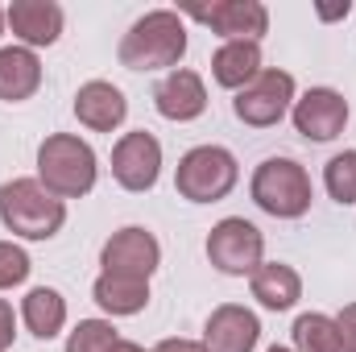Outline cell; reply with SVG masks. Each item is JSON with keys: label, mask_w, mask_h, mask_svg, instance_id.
I'll return each mask as SVG.
<instances>
[{"label": "cell", "mask_w": 356, "mask_h": 352, "mask_svg": "<svg viewBox=\"0 0 356 352\" xmlns=\"http://www.w3.org/2000/svg\"><path fill=\"white\" fill-rule=\"evenodd\" d=\"M4 21L8 29L21 38V46L38 50V46H54L63 38V25H67V13L63 4L54 0H13L4 8Z\"/></svg>", "instance_id": "13"}, {"label": "cell", "mask_w": 356, "mask_h": 352, "mask_svg": "<svg viewBox=\"0 0 356 352\" xmlns=\"http://www.w3.org/2000/svg\"><path fill=\"white\" fill-rule=\"evenodd\" d=\"M323 186H327V195H332L336 203L353 207L356 203V150L336 154V158L323 166Z\"/></svg>", "instance_id": "22"}, {"label": "cell", "mask_w": 356, "mask_h": 352, "mask_svg": "<svg viewBox=\"0 0 356 352\" xmlns=\"http://www.w3.org/2000/svg\"><path fill=\"white\" fill-rule=\"evenodd\" d=\"M290 120L307 141H319V145L336 141L344 133V125H348V99L336 88H311L294 99Z\"/></svg>", "instance_id": "11"}, {"label": "cell", "mask_w": 356, "mask_h": 352, "mask_svg": "<svg viewBox=\"0 0 356 352\" xmlns=\"http://www.w3.org/2000/svg\"><path fill=\"white\" fill-rule=\"evenodd\" d=\"M261 75V42H224L211 54V79L228 91L249 88Z\"/></svg>", "instance_id": "17"}, {"label": "cell", "mask_w": 356, "mask_h": 352, "mask_svg": "<svg viewBox=\"0 0 356 352\" xmlns=\"http://www.w3.org/2000/svg\"><path fill=\"white\" fill-rule=\"evenodd\" d=\"M158 175H162V141L145 129H133L124 133L116 145H112V178L141 195V191H154L158 186Z\"/></svg>", "instance_id": "10"}, {"label": "cell", "mask_w": 356, "mask_h": 352, "mask_svg": "<svg viewBox=\"0 0 356 352\" xmlns=\"http://www.w3.org/2000/svg\"><path fill=\"white\" fill-rule=\"evenodd\" d=\"M120 336L112 328V319H79L75 332L67 336V352H112Z\"/></svg>", "instance_id": "23"}, {"label": "cell", "mask_w": 356, "mask_h": 352, "mask_svg": "<svg viewBox=\"0 0 356 352\" xmlns=\"http://www.w3.org/2000/svg\"><path fill=\"white\" fill-rule=\"evenodd\" d=\"M336 328H340V349H344V352H356V303L340 307V315H336Z\"/></svg>", "instance_id": "25"}, {"label": "cell", "mask_w": 356, "mask_h": 352, "mask_svg": "<svg viewBox=\"0 0 356 352\" xmlns=\"http://www.w3.org/2000/svg\"><path fill=\"white\" fill-rule=\"evenodd\" d=\"M29 253L21 249V245H13V241H0V290H13V286H21L25 278H29Z\"/></svg>", "instance_id": "24"}, {"label": "cell", "mask_w": 356, "mask_h": 352, "mask_svg": "<svg viewBox=\"0 0 356 352\" xmlns=\"http://www.w3.org/2000/svg\"><path fill=\"white\" fill-rule=\"evenodd\" d=\"M21 323L38 336V340H54L67 328V298L54 286H33L21 298Z\"/></svg>", "instance_id": "20"}, {"label": "cell", "mask_w": 356, "mask_h": 352, "mask_svg": "<svg viewBox=\"0 0 356 352\" xmlns=\"http://www.w3.org/2000/svg\"><path fill=\"white\" fill-rule=\"evenodd\" d=\"M42 88V58L29 46H4L0 50V99L21 104Z\"/></svg>", "instance_id": "18"}, {"label": "cell", "mask_w": 356, "mask_h": 352, "mask_svg": "<svg viewBox=\"0 0 356 352\" xmlns=\"http://www.w3.org/2000/svg\"><path fill=\"white\" fill-rule=\"evenodd\" d=\"M0 224L21 241H50L67 224V203L38 178H8L0 186Z\"/></svg>", "instance_id": "2"}, {"label": "cell", "mask_w": 356, "mask_h": 352, "mask_svg": "<svg viewBox=\"0 0 356 352\" xmlns=\"http://www.w3.org/2000/svg\"><path fill=\"white\" fill-rule=\"evenodd\" d=\"M182 54H186V25L175 8H154L137 17L116 46V58L129 71H178Z\"/></svg>", "instance_id": "1"}, {"label": "cell", "mask_w": 356, "mask_h": 352, "mask_svg": "<svg viewBox=\"0 0 356 352\" xmlns=\"http://www.w3.org/2000/svg\"><path fill=\"white\" fill-rule=\"evenodd\" d=\"M13 340H17V315H13V307L0 298V352L13 349Z\"/></svg>", "instance_id": "26"}, {"label": "cell", "mask_w": 356, "mask_h": 352, "mask_svg": "<svg viewBox=\"0 0 356 352\" xmlns=\"http://www.w3.org/2000/svg\"><path fill=\"white\" fill-rule=\"evenodd\" d=\"M249 290L266 311H290L302 298V278L286 262H261L249 278Z\"/></svg>", "instance_id": "16"}, {"label": "cell", "mask_w": 356, "mask_h": 352, "mask_svg": "<svg viewBox=\"0 0 356 352\" xmlns=\"http://www.w3.org/2000/svg\"><path fill=\"white\" fill-rule=\"evenodd\" d=\"M290 336H294V352H344L340 349V328H336V319L323 315V311L298 315L294 328H290Z\"/></svg>", "instance_id": "21"}, {"label": "cell", "mask_w": 356, "mask_h": 352, "mask_svg": "<svg viewBox=\"0 0 356 352\" xmlns=\"http://www.w3.org/2000/svg\"><path fill=\"white\" fill-rule=\"evenodd\" d=\"M95 178H99V162L83 137L50 133L38 145V182L54 199H83V195H91Z\"/></svg>", "instance_id": "3"}, {"label": "cell", "mask_w": 356, "mask_h": 352, "mask_svg": "<svg viewBox=\"0 0 356 352\" xmlns=\"http://www.w3.org/2000/svg\"><path fill=\"white\" fill-rule=\"evenodd\" d=\"M241 178V166L232 158V150L224 145H195L178 158V170H175V186L182 199L191 203H220L232 195Z\"/></svg>", "instance_id": "5"}, {"label": "cell", "mask_w": 356, "mask_h": 352, "mask_svg": "<svg viewBox=\"0 0 356 352\" xmlns=\"http://www.w3.org/2000/svg\"><path fill=\"white\" fill-rule=\"evenodd\" d=\"M186 17L220 33L224 42H261L269 33V8L261 0H211V4H186Z\"/></svg>", "instance_id": "9"}, {"label": "cell", "mask_w": 356, "mask_h": 352, "mask_svg": "<svg viewBox=\"0 0 356 352\" xmlns=\"http://www.w3.org/2000/svg\"><path fill=\"white\" fill-rule=\"evenodd\" d=\"M154 108L166 116V120H195V116H203L207 112V88H203V79L195 75V71H186V67H178L170 71L158 88H154Z\"/></svg>", "instance_id": "15"}, {"label": "cell", "mask_w": 356, "mask_h": 352, "mask_svg": "<svg viewBox=\"0 0 356 352\" xmlns=\"http://www.w3.org/2000/svg\"><path fill=\"white\" fill-rule=\"evenodd\" d=\"M4 29H8V21H4V8H0V38H4Z\"/></svg>", "instance_id": "30"}, {"label": "cell", "mask_w": 356, "mask_h": 352, "mask_svg": "<svg viewBox=\"0 0 356 352\" xmlns=\"http://www.w3.org/2000/svg\"><path fill=\"white\" fill-rule=\"evenodd\" d=\"M99 273H112V278H137V282H149L162 265V245L149 228L141 224H129L120 232H112L99 249Z\"/></svg>", "instance_id": "8"}, {"label": "cell", "mask_w": 356, "mask_h": 352, "mask_svg": "<svg viewBox=\"0 0 356 352\" xmlns=\"http://www.w3.org/2000/svg\"><path fill=\"white\" fill-rule=\"evenodd\" d=\"M91 298L104 315L120 319V315H141L149 307V282H137V278H112V273H99L91 282Z\"/></svg>", "instance_id": "19"}, {"label": "cell", "mask_w": 356, "mask_h": 352, "mask_svg": "<svg viewBox=\"0 0 356 352\" xmlns=\"http://www.w3.org/2000/svg\"><path fill=\"white\" fill-rule=\"evenodd\" d=\"M207 262L228 278H253V269L266 262V237L257 224H249L245 216H224L211 232H207Z\"/></svg>", "instance_id": "6"}, {"label": "cell", "mask_w": 356, "mask_h": 352, "mask_svg": "<svg viewBox=\"0 0 356 352\" xmlns=\"http://www.w3.org/2000/svg\"><path fill=\"white\" fill-rule=\"evenodd\" d=\"M348 8H353L348 0H344V4H336V8H327V4H319V17H323V21H336V17H348Z\"/></svg>", "instance_id": "28"}, {"label": "cell", "mask_w": 356, "mask_h": 352, "mask_svg": "<svg viewBox=\"0 0 356 352\" xmlns=\"http://www.w3.org/2000/svg\"><path fill=\"white\" fill-rule=\"evenodd\" d=\"M269 352H294V349H282V344H273V349H269Z\"/></svg>", "instance_id": "31"}, {"label": "cell", "mask_w": 356, "mask_h": 352, "mask_svg": "<svg viewBox=\"0 0 356 352\" xmlns=\"http://www.w3.org/2000/svg\"><path fill=\"white\" fill-rule=\"evenodd\" d=\"M75 116H79V125L91 129V133H112V129L124 125L129 99H124V91L116 88V83L91 79V83H83V88L75 91Z\"/></svg>", "instance_id": "14"}, {"label": "cell", "mask_w": 356, "mask_h": 352, "mask_svg": "<svg viewBox=\"0 0 356 352\" xmlns=\"http://www.w3.org/2000/svg\"><path fill=\"white\" fill-rule=\"evenodd\" d=\"M112 352H145V349H141V344H133V340H116Z\"/></svg>", "instance_id": "29"}, {"label": "cell", "mask_w": 356, "mask_h": 352, "mask_svg": "<svg viewBox=\"0 0 356 352\" xmlns=\"http://www.w3.org/2000/svg\"><path fill=\"white\" fill-rule=\"evenodd\" d=\"M249 195L273 220H298L311 211L315 186H311V175L294 158H266L249 178Z\"/></svg>", "instance_id": "4"}, {"label": "cell", "mask_w": 356, "mask_h": 352, "mask_svg": "<svg viewBox=\"0 0 356 352\" xmlns=\"http://www.w3.org/2000/svg\"><path fill=\"white\" fill-rule=\"evenodd\" d=\"M149 352H207V349H203V340H186V336H170V340L154 344Z\"/></svg>", "instance_id": "27"}, {"label": "cell", "mask_w": 356, "mask_h": 352, "mask_svg": "<svg viewBox=\"0 0 356 352\" xmlns=\"http://www.w3.org/2000/svg\"><path fill=\"white\" fill-rule=\"evenodd\" d=\"M261 340V319L241 307V303H224L207 315L203 328V349L207 352H253Z\"/></svg>", "instance_id": "12"}, {"label": "cell", "mask_w": 356, "mask_h": 352, "mask_svg": "<svg viewBox=\"0 0 356 352\" xmlns=\"http://www.w3.org/2000/svg\"><path fill=\"white\" fill-rule=\"evenodd\" d=\"M290 108H294V75L277 67H261V75L232 99L236 120H245L249 129H273Z\"/></svg>", "instance_id": "7"}]
</instances>
